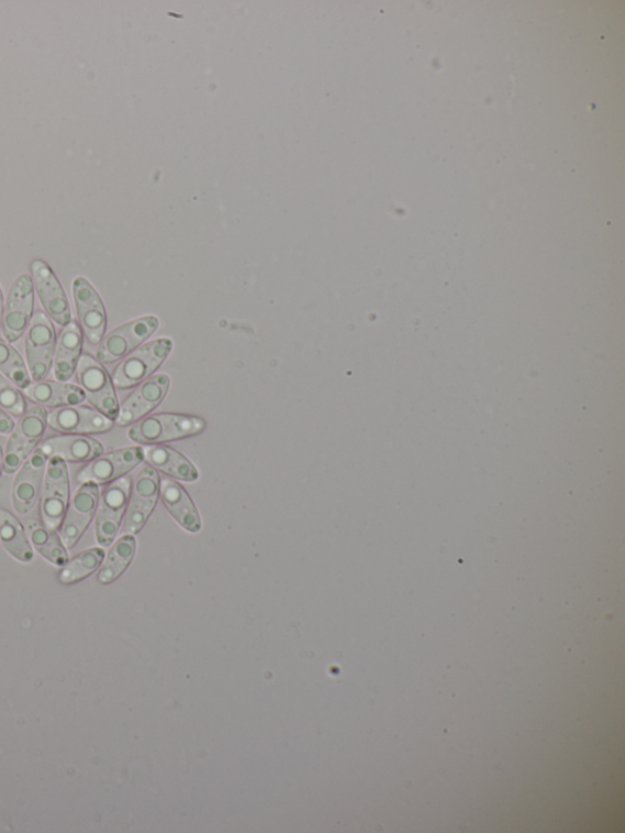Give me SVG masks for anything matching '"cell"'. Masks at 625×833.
Listing matches in <instances>:
<instances>
[{
  "mask_svg": "<svg viewBox=\"0 0 625 833\" xmlns=\"http://www.w3.org/2000/svg\"><path fill=\"white\" fill-rule=\"evenodd\" d=\"M83 333L78 322L71 321L62 327L54 349L53 371L59 381H69L82 356Z\"/></svg>",
  "mask_w": 625,
  "mask_h": 833,
  "instance_id": "obj_19",
  "label": "cell"
},
{
  "mask_svg": "<svg viewBox=\"0 0 625 833\" xmlns=\"http://www.w3.org/2000/svg\"><path fill=\"white\" fill-rule=\"evenodd\" d=\"M0 409L14 416L27 411V401L23 391L0 373Z\"/></svg>",
  "mask_w": 625,
  "mask_h": 833,
  "instance_id": "obj_28",
  "label": "cell"
},
{
  "mask_svg": "<svg viewBox=\"0 0 625 833\" xmlns=\"http://www.w3.org/2000/svg\"><path fill=\"white\" fill-rule=\"evenodd\" d=\"M142 452H144V458L147 463L167 475L186 481H193L199 478V473L194 466L170 447L149 445L142 447Z\"/></svg>",
  "mask_w": 625,
  "mask_h": 833,
  "instance_id": "obj_23",
  "label": "cell"
},
{
  "mask_svg": "<svg viewBox=\"0 0 625 833\" xmlns=\"http://www.w3.org/2000/svg\"><path fill=\"white\" fill-rule=\"evenodd\" d=\"M205 422L197 416L180 414H156L136 423L130 430L131 441L142 444H157L201 433Z\"/></svg>",
  "mask_w": 625,
  "mask_h": 833,
  "instance_id": "obj_5",
  "label": "cell"
},
{
  "mask_svg": "<svg viewBox=\"0 0 625 833\" xmlns=\"http://www.w3.org/2000/svg\"><path fill=\"white\" fill-rule=\"evenodd\" d=\"M34 309V281L27 274H23L14 281L4 306L2 333L8 343H16L25 335L35 314Z\"/></svg>",
  "mask_w": 625,
  "mask_h": 833,
  "instance_id": "obj_7",
  "label": "cell"
},
{
  "mask_svg": "<svg viewBox=\"0 0 625 833\" xmlns=\"http://www.w3.org/2000/svg\"><path fill=\"white\" fill-rule=\"evenodd\" d=\"M172 344L169 338L156 340L120 364L113 375V384L119 389H129L146 379L155 371L170 353Z\"/></svg>",
  "mask_w": 625,
  "mask_h": 833,
  "instance_id": "obj_10",
  "label": "cell"
},
{
  "mask_svg": "<svg viewBox=\"0 0 625 833\" xmlns=\"http://www.w3.org/2000/svg\"><path fill=\"white\" fill-rule=\"evenodd\" d=\"M157 327V318L147 316L115 329L105 335L98 346L97 359L101 364H114L144 343Z\"/></svg>",
  "mask_w": 625,
  "mask_h": 833,
  "instance_id": "obj_12",
  "label": "cell"
},
{
  "mask_svg": "<svg viewBox=\"0 0 625 833\" xmlns=\"http://www.w3.org/2000/svg\"><path fill=\"white\" fill-rule=\"evenodd\" d=\"M25 398L42 408L59 409L65 406L81 404L85 393L79 386L69 381L41 380L32 381L24 390Z\"/></svg>",
  "mask_w": 625,
  "mask_h": 833,
  "instance_id": "obj_20",
  "label": "cell"
},
{
  "mask_svg": "<svg viewBox=\"0 0 625 833\" xmlns=\"http://www.w3.org/2000/svg\"><path fill=\"white\" fill-rule=\"evenodd\" d=\"M3 473V451L2 447H0V475Z\"/></svg>",
  "mask_w": 625,
  "mask_h": 833,
  "instance_id": "obj_31",
  "label": "cell"
},
{
  "mask_svg": "<svg viewBox=\"0 0 625 833\" xmlns=\"http://www.w3.org/2000/svg\"><path fill=\"white\" fill-rule=\"evenodd\" d=\"M169 384L170 379L166 375H159L142 382L119 409L116 423L127 425L156 409L166 397Z\"/></svg>",
  "mask_w": 625,
  "mask_h": 833,
  "instance_id": "obj_18",
  "label": "cell"
},
{
  "mask_svg": "<svg viewBox=\"0 0 625 833\" xmlns=\"http://www.w3.org/2000/svg\"><path fill=\"white\" fill-rule=\"evenodd\" d=\"M75 375L93 408L109 419L116 420L120 408L114 384L101 362L91 355H82Z\"/></svg>",
  "mask_w": 625,
  "mask_h": 833,
  "instance_id": "obj_3",
  "label": "cell"
},
{
  "mask_svg": "<svg viewBox=\"0 0 625 833\" xmlns=\"http://www.w3.org/2000/svg\"><path fill=\"white\" fill-rule=\"evenodd\" d=\"M47 416L48 411L42 406H35L20 416L3 454L5 475L16 474L26 458L36 451L48 429Z\"/></svg>",
  "mask_w": 625,
  "mask_h": 833,
  "instance_id": "obj_1",
  "label": "cell"
},
{
  "mask_svg": "<svg viewBox=\"0 0 625 833\" xmlns=\"http://www.w3.org/2000/svg\"><path fill=\"white\" fill-rule=\"evenodd\" d=\"M47 422L53 431L76 435L105 433L114 425V421L102 412L81 404L52 410Z\"/></svg>",
  "mask_w": 625,
  "mask_h": 833,
  "instance_id": "obj_14",
  "label": "cell"
},
{
  "mask_svg": "<svg viewBox=\"0 0 625 833\" xmlns=\"http://www.w3.org/2000/svg\"><path fill=\"white\" fill-rule=\"evenodd\" d=\"M0 541L7 552L21 563L34 560L27 532L13 513L0 509Z\"/></svg>",
  "mask_w": 625,
  "mask_h": 833,
  "instance_id": "obj_24",
  "label": "cell"
},
{
  "mask_svg": "<svg viewBox=\"0 0 625 833\" xmlns=\"http://www.w3.org/2000/svg\"><path fill=\"white\" fill-rule=\"evenodd\" d=\"M136 540L133 534H125L113 545L109 552L105 563L102 566L98 580L102 585L114 582L123 575L135 556Z\"/></svg>",
  "mask_w": 625,
  "mask_h": 833,
  "instance_id": "obj_25",
  "label": "cell"
},
{
  "mask_svg": "<svg viewBox=\"0 0 625 833\" xmlns=\"http://www.w3.org/2000/svg\"><path fill=\"white\" fill-rule=\"evenodd\" d=\"M48 458L38 447L18 469L13 485V507L19 514L35 508L45 479Z\"/></svg>",
  "mask_w": 625,
  "mask_h": 833,
  "instance_id": "obj_16",
  "label": "cell"
},
{
  "mask_svg": "<svg viewBox=\"0 0 625 833\" xmlns=\"http://www.w3.org/2000/svg\"><path fill=\"white\" fill-rule=\"evenodd\" d=\"M56 343V326L45 312L37 311L25 333L26 365L32 381L45 380L49 376Z\"/></svg>",
  "mask_w": 625,
  "mask_h": 833,
  "instance_id": "obj_2",
  "label": "cell"
},
{
  "mask_svg": "<svg viewBox=\"0 0 625 833\" xmlns=\"http://www.w3.org/2000/svg\"><path fill=\"white\" fill-rule=\"evenodd\" d=\"M32 281L45 313L53 323L62 327L72 321L71 307L56 274L46 262L35 259L31 263Z\"/></svg>",
  "mask_w": 625,
  "mask_h": 833,
  "instance_id": "obj_8",
  "label": "cell"
},
{
  "mask_svg": "<svg viewBox=\"0 0 625 833\" xmlns=\"http://www.w3.org/2000/svg\"><path fill=\"white\" fill-rule=\"evenodd\" d=\"M47 458L58 457L65 463L86 464L104 453L103 445L87 435L62 434L42 441L37 446Z\"/></svg>",
  "mask_w": 625,
  "mask_h": 833,
  "instance_id": "obj_17",
  "label": "cell"
},
{
  "mask_svg": "<svg viewBox=\"0 0 625 833\" xmlns=\"http://www.w3.org/2000/svg\"><path fill=\"white\" fill-rule=\"evenodd\" d=\"M159 491V477L155 469L145 467L138 474L133 495L127 503L124 532L136 534L147 522L153 509L156 508Z\"/></svg>",
  "mask_w": 625,
  "mask_h": 833,
  "instance_id": "obj_15",
  "label": "cell"
},
{
  "mask_svg": "<svg viewBox=\"0 0 625 833\" xmlns=\"http://www.w3.org/2000/svg\"><path fill=\"white\" fill-rule=\"evenodd\" d=\"M104 556L105 553L102 547H91V549L76 555L72 560L63 566L58 577L60 582L72 585L89 577L102 565Z\"/></svg>",
  "mask_w": 625,
  "mask_h": 833,
  "instance_id": "obj_26",
  "label": "cell"
},
{
  "mask_svg": "<svg viewBox=\"0 0 625 833\" xmlns=\"http://www.w3.org/2000/svg\"><path fill=\"white\" fill-rule=\"evenodd\" d=\"M131 478L122 477L102 491L96 512V538L102 546L112 545L127 509Z\"/></svg>",
  "mask_w": 625,
  "mask_h": 833,
  "instance_id": "obj_6",
  "label": "cell"
},
{
  "mask_svg": "<svg viewBox=\"0 0 625 833\" xmlns=\"http://www.w3.org/2000/svg\"><path fill=\"white\" fill-rule=\"evenodd\" d=\"M0 373L21 390L32 382L26 362L15 347L3 338H0Z\"/></svg>",
  "mask_w": 625,
  "mask_h": 833,
  "instance_id": "obj_27",
  "label": "cell"
},
{
  "mask_svg": "<svg viewBox=\"0 0 625 833\" xmlns=\"http://www.w3.org/2000/svg\"><path fill=\"white\" fill-rule=\"evenodd\" d=\"M25 530L29 535L31 545L37 553L46 558L49 563L64 566L69 562L67 546L64 545L60 535L48 527V525L37 519H30L25 523Z\"/></svg>",
  "mask_w": 625,
  "mask_h": 833,
  "instance_id": "obj_22",
  "label": "cell"
},
{
  "mask_svg": "<svg viewBox=\"0 0 625 833\" xmlns=\"http://www.w3.org/2000/svg\"><path fill=\"white\" fill-rule=\"evenodd\" d=\"M98 501L100 487L97 485L83 484L75 491L60 524V538L67 549H71L89 529L96 517Z\"/></svg>",
  "mask_w": 625,
  "mask_h": 833,
  "instance_id": "obj_11",
  "label": "cell"
},
{
  "mask_svg": "<svg viewBox=\"0 0 625 833\" xmlns=\"http://www.w3.org/2000/svg\"><path fill=\"white\" fill-rule=\"evenodd\" d=\"M15 429V422L12 415L0 409V434L10 435Z\"/></svg>",
  "mask_w": 625,
  "mask_h": 833,
  "instance_id": "obj_29",
  "label": "cell"
},
{
  "mask_svg": "<svg viewBox=\"0 0 625 833\" xmlns=\"http://www.w3.org/2000/svg\"><path fill=\"white\" fill-rule=\"evenodd\" d=\"M70 501V477L67 463L58 457L48 459L41 490V518L48 527H60Z\"/></svg>",
  "mask_w": 625,
  "mask_h": 833,
  "instance_id": "obj_4",
  "label": "cell"
},
{
  "mask_svg": "<svg viewBox=\"0 0 625 833\" xmlns=\"http://www.w3.org/2000/svg\"><path fill=\"white\" fill-rule=\"evenodd\" d=\"M161 498L166 507L186 531L200 532L202 522L191 498L178 484L169 478L161 479Z\"/></svg>",
  "mask_w": 625,
  "mask_h": 833,
  "instance_id": "obj_21",
  "label": "cell"
},
{
  "mask_svg": "<svg viewBox=\"0 0 625 833\" xmlns=\"http://www.w3.org/2000/svg\"><path fill=\"white\" fill-rule=\"evenodd\" d=\"M144 459L142 447H126L92 459L79 470L78 480L81 485L93 484L97 486L112 484L124 477Z\"/></svg>",
  "mask_w": 625,
  "mask_h": 833,
  "instance_id": "obj_13",
  "label": "cell"
},
{
  "mask_svg": "<svg viewBox=\"0 0 625 833\" xmlns=\"http://www.w3.org/2000/svg\"><path fill=\"white\" fill-rule=\"evenodd\" d=\"M4 306H5L4 293H3L2 288H0V327H2V323H3Z\"/></svg>",
  "mask_w": 625,
  "mask_h": 833,
  "instance_id": "obj_30",
  "label": "cell"
},
{
  "mask_svg": "<svg viewBox=\"0 0 625 833\" xmlns=\"http://www.w3.org/2000/svg\"><path fill=\"white\" fill-rule=\"evenodd\" d=\"M72 296L83 336L90 344L100 345L107 327V314L100 293L89 280L78 277L72 281Z\"/></svg>",
  "mask_w": 625,
  "mask_h": 833,
  "instance_id": "obj_9",
  "label": "cell"
}]
</instances>
